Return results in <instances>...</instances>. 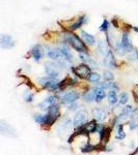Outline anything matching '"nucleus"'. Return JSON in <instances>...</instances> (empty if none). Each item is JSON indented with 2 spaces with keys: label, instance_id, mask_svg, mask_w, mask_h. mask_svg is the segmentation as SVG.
<instances>
[{
  "label": "nucleus",
  "instance_id": "f257e3e1",
  "mask_svg": "<svg viewBox=\"0 0 138 155\" xmlns=\"http://www.w3.org/2000/svg\"><path fill=\"white\" fill-rule=\"evenodd\" d=\"M64 42L71 45V46L74 48L76 51H78L79 53L81 52H84V53H88V49L87 47L84 45V42L79 38V36L75 33H67L64 34Z\"/></svg>",
  "mask_w": 138,
  "mask_h": 155
},
{
  "label": "nucleus",
  "instance_id": "f03ea898",
  "mask_svg": "<svg viewBox=\"0 0 138 155\" xmlns=\"http://www.w3.org/2000/svg\"><path fill=\"white\" fill-rule=\"evenodd\" d=\"M37 84L41 87H44L46 88L48 91H56V90H59V85L60 82L57 81L56 79H53V78H39L36 80Z\"/></svg>",
  "mask_w": 138,
  "mask_h": 155
},
{
  "label": "nucleus",
  "instance_id": "7ed1b4c3",
  "mask_svg": "<svg viewBox=\"0 0 138 155\" xmlns=\"http://www.w3.org/2000/svg\"><path fill=\"white\" fill-rule=\"evenodd\" d=\"M72 71L76 77L81 78V79H86L89 76L90 72H91V68H90V66L86 65L85 63H82L76 67H73Z\"/></svg>",
  "mask_w": 138,
  "mask_h": 155
},
{
  "label": "nucleus",
  "instance_id": "20e7f679",
  "mask_svg": "<svg viewBox=\"0 0 138 155\" xmlns=\"http://www.w3.org/2000/svg\"><path fill=\"white\" fill-rule=\"evenodd\" d=\"M58 67L59 65L55 62H47V63H45V71L48 74V77L57 79L60 74Z\"/></svg>",
  "mask_w": 138,
  "mask_h": 155
},
{
  "label": "nucleus",
  "instance_id": "39448f33",
  "mask_svg": "<svg viewBox=\"0 0 138 155\" xmlns=\"http://www.w3.org/2000/svg\"><path fill=\"white\" fill-rule=\"evenodd\" d=\"M0 131L3 136L9 137H17V131L15 130V128L11 124L6 123L4 120L0 121Z\"/></svg>",
  "mask_w": 138,
  "mask_h": 155
},
{
  "label": "nucleus",
  "instance_id": "423d86ee",
  "mask_svg": "<svg viewBox=\"0 0 138 155\" xmlns=\"http://www.w3.org/2000/svg\"><path fill=\"white\" fill-rule=\"evenodd\" d=\"M87 119H88V114H87L86 111H80L76 114L74 118V121H73V125L77 128L83 126L85 123H87Z\"/></svg>",
  "mask_w": 138,
  "mask_h": 155
},
{
  "label": "nucleus",
  "instance_id": "0eeeda50",
  "mask_svg": "<svg viewBox=\"0 0 138 155\" xmlns=\"http://www.w3.org/2000/svg\"><path fill=\"white\" fill-rule=\"evenodd\" d=\"M59 101V97L56 95H52L46 98L44 101H42L41 104H39V107L42 110H49V107L53 104H57V102Z\"/></svg>",
  "mask_w": 138,
  "mask_h": 155
},
{
  "label": "nucleus",
  "instance_id": "6e6552de",
  "mask_svg": "<svg viewBox=\"0 0 138 155\" xmlns=\"http://www.w3.org/2000/svg\"><path fill=\"white\" fill-rule=\"evenodd\" d=\"M97 122L96 121H90L88 123H85L83 126L79 127L80 129V134H94L97 131Z\"/></svg>",
  "mask_w": 138,
  "mask_h": 155
},
{
  "label": "nucleus",
  "instance_id": "1a4fd4ad",
  "mask_svg": "<svg viewBox=\"0 0 138 155\" xmlns=\"http://www.w3.org/2000/svg\"><path fill=\"white\" fill-rule=\"evenodd\" d=\"M0 46L2 49H11L15 47V41L12 38L11 35L7 34H2L0 36Z\"/></svg>",
  "mask_w": 138,
  "mask_h": 155
},
{
  "label": "nucleus",
  "instance_id": "9d476101",
  "mask_svg": "<svg viewBox=\"0 0 138 155\" xmlns=\"http://www.w3.org/2000/svg\"><path fill=\"white\" fill-rule=\"evenodd\" d=\"M79 97L80 94L77 91H70L61 97V102L62 104H72V102L78 101Z\"/></svg>",
  "mask_w": 138,
  "mask_h": 155
},
{
  "label": "nucleus",
  "instance_id": "9b49d317",
  "mask_svg": "<svg viewBox=\"0 0 138 155\" xmlns=\"http://www.w3.org/2000/svg\"><path fill=\"white\" fill-rule=\"evenodd\" d=\"M104 65L106 67H108L110 69H115L117 67V64H116V61H115V58H114V55L112 53L111 50H109L107 55L105 56V59H104Z\"/></svg>",
  "mask_w": 138,
  "mask_h": 155
},
{
  "label": "nucleus",
  "instance_id": "f8f14e48",
  "mask_svg": "<svg viewBox=\"0 0 138 155\" xmlns=\"http://www.w3.org/2000/svg\"><path fill=\"white\" fill-rule=\"evenodd\" d=\"M31 55L32 58L36 60V62H40L44 56V50H43V47L41 45H34L31 48Z\"/></svg>",
  "mask_w": 138,
  "mask_h": 155
},
{
  "label": "nucleus",
  "instance_id": "ddd939ff",
  "mask_svg": "<svg viewBox=\"0 0 138 155\" xmlns=\"http://www.w3.org/2000/svg\"><path fill=\"white\" fill-rule=\"evenodd\" d=\"M120 42H122L124 49L127 51V53H129V52H131L132 50H134V49H133V46H132L131 41H130L129 32H128V31L124 32V34H122V39H120Z\"/></svg>",
  "mask_w": 138,
  "mask_h": 155
},
{
  "label": "nucleus",
  "instance_id": "4468645a",
  "mask_svg": "<svg viewBox=\"0 0 138 155\" xmlns=\"http://www.w3.org/2000/svg\"><path fill=\"white\" fill-rule=\"evenodd\" d=\"M92 115H94L95 119L98 120V121H104L105 119H106V112L104 111L103 109H100V107H96V109H94V111H92Z\"/></svg>",
  "mask_w": 138,
  "mask_h": 155
},
{
  "label": "nucleus",
  "instance_id": "2eb2a0df",
  "mask_svg": "<svg viewBox=\"0 0 138 155\" xmlns=\"http://www.w3.org/2000/svg\"><path fill=\"white\" fill-rule=\"evenodd\" d=\"M58 49L67 63H73V60L74 59H73V55L71 52H70V50L66 48V47H61V48H58Z\"/></svg>",
  "mask_w": 138,
  "mask_h": 155
},
{
  "label": "nucleus",
  "instance_id": "dca6fc26",
  "mask_svg": "<svg viewBox=\"0 0 138 155\" xmlns=\"http://www.w3.org/2000/svg\"><path fill=\"white\" fill-rule=\"evenodd\" d=\"M87 22V17L86 16H81V17H79V19L77 20L76 22H74L71 26H70V29L71 30H77V29H79L80 27L82 26V25H84L85 23Z\"/></svg>",
  "mask_w": 138,
  "mask_h": 155
},
{
  "label": "nucleus",
  "instance_id": "f3484780",
  "mask_svg": "<svg viewBox=\"0 0 138 155\" xmlns=\"http://www.w3.org/2000/svg\"><path fill=\"white\" fill-rule=\"evenodd\" d=\"M81 35H82V37H83V41L86 42V44L91 45V46L96 45V38H95V37L92 36L91 34H88L86 31L82 30V31H81Z\"/></svg>",
  "mask_w": 138,
  "mask_h": 155
},
{
  "label": "nucleus",
  "instance_id": "a211bd4d",
  "mask_svg": "<svg viewBox=\"0 0 138 155\" xmlns=\"http://www.w3.org/2000/svg\"><path fill=\"white\" fill-rule=\"evenodd\" d=\"M94 91H95V94H96V101L97 102L102 101L103 99L105 98V96H106V94H105V92H104V89L99 86H96V88L94 89Z\"/></svg>",
  "mask_w": 138,
  "mask_h": 155
},
{
  "label": "nucleus",
  "instance_id": "6ab92c4d",
  "mask_svg": "<svg viewBox=\"0 0 138 155\" xmlns=\"http://www.w3.org/2000/svg\"><path fill=\"white\" fill-rule=\"evenodd\" d=\"M83 99L86 102H91L94 101V99H96V94H95L94 89L92 90H87L83 93Z\"/></svg>",
  "mask_w": 138,
  "mask_h": 155
},
{
  "label": "nucleus",
  "instance_id": "aec40b11",
  "mask_svg": "<svg viewBox=\"0 0 138 155\" xmlns=\"http://www.w3.org/2000/svg\"><path fill=\"white\" fill-rule=\"evenodd\" d=\"M70 127H71V122H70L69 119L64 118V119L61 120V122H60L58 130L59 131H67L70 129Z\"/></svg>",
  "mask_w": 138,
  "mask_h": 155
},
{
  "label": "nucleus",
  "instance_id": "412c9836",
  "mask_svg": "<svg viewBox=\"0 0 138 155\" xmlns=\"http://www.w3.org/2000/svg\"><path fill=\"white\" fill-rule=\"evenodd\" d=\"M99 51H100V53H101L103 56H106L107 53H108V51L110 49H108V47H107V45H106V42H105L104 41H99Z\"/></svg>",
  "mask_w": 138,
  "mask_h": 155
},
{
  "label": "nucleus",
  "instance_id": "4be33fe9",
  "mask_svg": "<svg viewBox=\"0 0 138 155\" xmlns=\"http://www.w3.org/2000/svg\"><path fill=\"white\" fill-rule=\"evenodd\" d=\"M87 81L88 82H91V83H98L100 82V79H101V76L97 72H90L89 76L86 78Z\"/></svg>",
  "mask_w": 138,
  "mask_h": 155
},
{
  "label": "nucleus",
  "instance_id": "5701e85b",
  "mask_svg": "<svg viewBox=\"0 0 138 155\" xmlns=\"http://www.w3.org/2000/svg\"><path fill=\"white\" fill-rule=\"evenodd\" d=\"M107 97H108V101L111 104H115L117 102V101H119V98H117V95H116V92L113 91V90H111V91L109 92L108 95H107Z\"/></svg>",
  "mask_w": 138,
  "mask_h": 155
},
{
  "label": "nucleus",
  "instance_id": "b1692460",
  "mask_svg": "<svg viewBox=\"0 0 138 155\" xmlns=\"http://www.w3.org/2000/svg\"><path fill=\"white\" fill-rule=\"evenodd\" d=\"M48 113L52 114L53 116L58 117L59 116V106L58 104H53V106H51L48 110Z\"/></svg>",
  "mask_w": 138,
  "mask_h": 155
},
{
  "label": "nucleus",
  "instance_id": "393cba45",
  "mask_svg": "<svg viewBox=\"0 0 138 155\" xmlns=\"http://www.w3.org/2000/svg\"><path fill=\"white\" fill-rule=\"evenodd\" d=\"M45 119H46V115H43V114L34 115V120H36V122L37 124H40V125H43V124H44Z\"/></svg>",
  "mask_w": 138,
  "mask_h": 155
},
{
  "label": "nucleus",
  "instance_id": "a878e982",
  "mask_svg": "<svg viewBox=\"0 0 138 155\" xmlns=\"http://www.w3.org/2000/svg\"><path fill=\"white\" fill-rule=\"evenodd\" d=\"M117 136H116V140H122L126 137V134L122 130V124H119L117 125Z\"/></svg>",
  "mask_w": 138,
  "mask_h": 155
},
{
  "label": "nucleus",
  "instance_id": "bb28decb",
  "mask_svg": "<svg viewBox=\"0 0 138 155\" xmlns=\"http://www.w3.org/2000/svg\"><path fill=\"white\" fill-rule=\"evenodd\" d=\"M95 149H96V146H94L91 144H86L81 148V152H83V153H89V152L94 151Z\"/></svg>",
  "mask_w": 138,
  "mask_h": 155
},
{
  "label": "nucleus",
  "instance_id": "cd10ccee",
  "mask_svg": "<svg viewBox=\"0 0 138 155\" xmlns=\"http://www.w3.org/2000/svg\"><path fill=\"white\" fill-rule=\"evenodd\" d=\"M128 101H129V95H128L127 92H122V93H120L119 99V104H126L128 102Z\"/></svg>",
  "mask_w": 138,
  "mask_h": 155
},
{
  "label": "nucleus",
  "instance_id": "c85d7f7f",
  "mask_svg": "<svg viewBox=\"0 0 138 155\" xmlns=\"http://www.w3.org/2000/svg\"><path fill=\"white\" fill-rule=\"evenodd\" d=\"M103 78H104V80L106 82H110L114 79V74H112L111 71H104V74H103Z\"/></svg>",
  "mask_w": 138,
  "mask_h": 155
},
{
  "label": "nucleus",
  "instance_id": "c756f323",
  "mask_svg": "<svg viewBox=\"0 0 138 155\" xmlns=\"http://www.w3.org/2000/svg\"><path fill=\"white\" fill-rule=\"evenodd\" d=\"M79 58L83 61V63H88L89 60H90V57H89L88 53H84V52L79 53Z\"/></svg>",
  "mask_w": 138,
  "mask_h": 155
},
{
  "label": "nucleus",
  "instance_id": "7c9ffc66",
  "mask_svg": "<svg viewBox=\"0 0 138 155\" xmlns=\"http://www.w3.org/2000/svg\"><path fill=\"white\" fill-rule=\"evenodd\" d=\"M134 112H135V110L133 109L132 106H126V107H124V109H122V114L128 115V116L134 114Z\"/></svg>",
  "mask_w": 138,
  "mask_h": 155
},
{
  "label": "nucleus",
  "instance_id": "2f4dec72",
  "mask_svg": "<svg viewBox=\"0 0 138 155\" xmlns=\"http://www.w3.org/2000/svg\"><path fill=\"white\" fill-rule=\"evenodd\" d=\"M128 59L129 60H137L138 59V51L137 50H132L128 53Z\"/></svg>",
  "mask_w": 138,
  "mask_h": 155
},
{
  "label": "nucleus",
  "instance_id": "473e14b6",
  "mask_svg": "<svg viewBox=\"0 0 138 155\" xmlns=\"http://www.w3.org/2000/svg\"><path fill=\"white\" fill-rule=\"evenodd\" d=\"M109 25H110L109 22L107 21V20H104V21H103V23H102V25L100 26V30L103 31V32H108Z\"/></svg>",
  "mask_w": 138,
  "mask_h": 155
},
{
  "label": "nucleus",
  "instance_id": "72a5a7b5",
  "mask_svg": "<svg viewBox=\"0 0 138 155\" xmlns=\"http://www.w3.org/2000/svg\"><path fill=\"white\" fill-rule=\"evenodd\" d=\"M33 97H34V95L32 93H29V92H25L24 98H25V101H26V102H31L32 101H33Z\"/></svg>",
  "mask_w": 138,
  "mask_h": 155
},
{
  "label": "nucleus",
  "instance_id": "f704fd0d",
  "mask_svg": "<svg viewBox=\"0 0 138 155\" xmlns=\"http://www.w3.org/2000/svg\"><path fill=\"white\" fill-rule=\"evenodd\" d=\"M133 96H134L135 101H136L138 102V85H136V86L133 88Z\"/></svg>",
  "mask_w": 138,
  "mask_h": 155
},
{
  "label": "nucleus",
  "instance_id": "c9c22d12",
  "mask_svg": "<svg viewBox=\"0 0 138 155\" xmlns=\"http://www.w3.org/2000/svg\"><path fill=\"white\" fill-rule=\"evenodd\" d=\"M89 65H90V68H94V69H96V68H98V63L95 60H92V59H90L89 60Z\"/></svg>",
  "mask_w": 138,
  "mask_h": 155
},
{
  "label": "nucleus",
  "instance_id": "e433bc0d",
  "mask_svg": "<svg viewBox=\"0 0 138 155\" xmlns=\"http://www.w3.org/2000/svg\"><path fill=\"white\" fill-rule=\"evenodd\" d=\"M137 126H138V124H137V122L135 121V120H132V121L130 122V129H131V130L135 129Z\"/></svg>",
  "mask_w": 138,
  "mask_h": 155
},
{
  "label": "nucleus",
  "instance_id": "4c0bfd02",
  "mask_svg": "<svg viewBox=\"0 0 138 155\" xmlns=\"http://www.w3.org/2000/svg\"><path fill=\"white\" fill-rule=\"evenodd\" d=\"M133 30H134V31H136L138 33V27H133Z\"/></svg>",
  "mask_w": 138,
  "mask_h": 155
}]
</instances>
